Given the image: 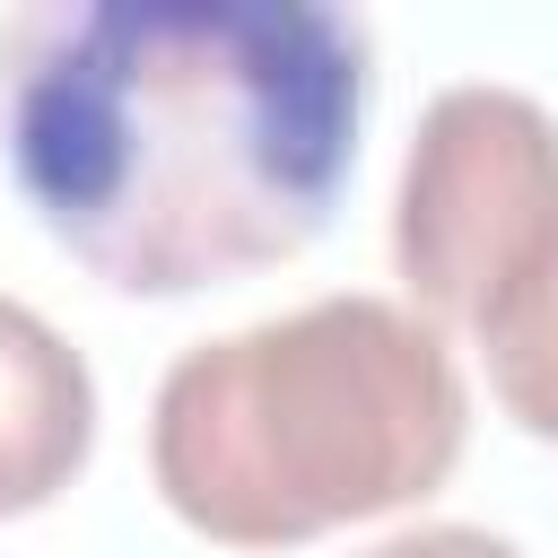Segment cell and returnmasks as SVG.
Wrapping results in <instances>:
<instances>
[{"mask_svg":"<svg viewBox=\"0 0 558 558\" xmlns=\"http://www.w3.org/2000/svg\"><path fill=\"white\" fill-rule=\"evenodd\" d=\"M96 445L87 357L17 296H0V514L52 506Z\"/></svg>","mask_w":558,"mask_h":558,"instance_id":"cell-4","label":"cell"},{"mask_svg":"<svg viewBox=\"0 0 558 558\" xmlns=\"http://www.w3.org/2000/svg\"><path fill=\"white\" fill-rule=\"evenodd\" d=\"M488 349V384L506 401V418H523L532 436L558 445V253L506 296V314L480 331Z\"/></svg>","mask_w":558,"mask_h":558,"instance_id":"cell-5","label":"cell"},{"mask_svg":"<svg viewBox=\"0 0 558 558\" xmlns=\"http://www.w3.org/2000/svg\"><path fill=\"white\" fill-rule=\"evenodd\" d=\"M558 253V122L523 87H445L401 157L392 262L436 323L488 331Z\"/></svg>","mask_w":558,"mask_h":558,"instance_id":"cell-3","label":"cell"},{"mask_svg":"<svg viewBox=\"0 0 558 558\" xmlns=\"http://www.w3.org/2000/svg\"><path fill=\"white\" fill-rule=\"evenodd\" d=\"M357 113L366 26L331 0H35L0 26L9 174L131 296L314 244Z\"/></svg>","mask_w":558,"mask_h":558,"instance_id":"cell-1","label":"cell"},{"mask_svg":"<svg viewBox=\"0 0 558 558\" xmlns=\"http://www.w3.org/2000/svg\"><path fill=\"white\" fill-rule=\"evenodd\" d=\"M357 558H523L506 532H480V523H418V532H392Z\"/></svg>","mask_w":558,"mask_h":558,"instance_id":"cell-6","label":"cell"},{"mask_svg":"<svg viewBox=\"0 0 558 558\" xmlns=\"http://www.w3.org/2000/svg\"><path fill=\"white\" fill-rule=\"evenodd\" d=\"M471 436L445 331L392 296H314L201 340L148 410L157 497L227 541L288 549L427 497Z\"/></svg>","mask_w":558,"mask_h":558,"instance_id":"cell-2","label":"cell"}]
</instances>
